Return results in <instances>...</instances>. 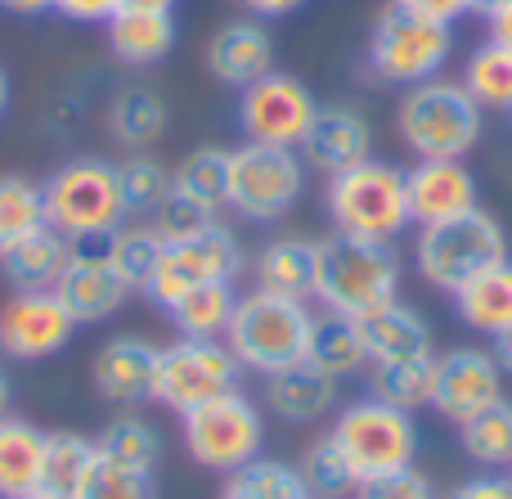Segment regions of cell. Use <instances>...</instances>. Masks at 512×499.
I'll return each mask as SVG.
<instances>
[{"instance_id": "6da1fadb", "label": "cell", "mask_w": 512, "mask_h": 499, "mask_svg": "<svg viewBox=\"0 0 512 499\" xmlns=\"http://www.w3.org/2000/svg\"><path fill=\"white\" fill-rule=\"evenodd\" d=\"M400 257L391 243H373V239H355V234H328L315 239V302L319 311L360 315L378 311V306L396 302L400 297Z\"/></svg>"}, {"instance_id": "7a4b0ae2", "label": "cell", "mask_w": 512, "mask_h": 499, "mask_svg": "<svg viewBox=\"0 0 512 499\" xmlns=\"http://www.w3.org/2000/svg\"><path fill=\"white\" fill-rule=\"evenodd\" d=\"M45 225L68 243H104L126 221V198L108 158H68L41 185Z\"/></svg>"}, {"instance_id": "3957f363", "label": "cell", "mask_w": 512, "mask_h": 499, "mask_svg": "<svg viewBox=\"0 0 512 499\" xmlns=\"http://www.w3.org/2000/svg\"><path fill=\"white\" fill-rule=\"evenodd\" d=\"M324 212L337 234L396 243L400 230H409L405 171L382 158H364L355 167L337 171L324 185Z\"/></svg>"}, {"instance_id": "277c9868", "label": "cell", "mask_w": 512, "mask_h": 499, "mask_svg": "<svg viewBox=\"0 0 512 499\" xmlns=\"http://www.w3.org/2000/svg\"><path fill=\"white\" fill-rule=\"evenodd\" d=\"M396 135L414 158H468L481 140V108L459 77L418 81L396 104Z\"/></svg>"}, {"instance_id": "5b68a950", "label": "cell", "mask_w": 512, "mask_h": 499, "mask_svg": "<svg viewBox=\"0 0 512 499\" xmlns=\"http://www.w3.org/2000/svg\"><path fill=\"white\" fill-rule=\"evenodd\" d=\"M310 329H315V311L310 302H292V297L274 293H239L234 320L225 329V347L239 356L243 374H274L297 360H306Z\"/></svg>"}, {"instance_id": "8992f818", "label": "cell", "mask_w": 512, "mask_h": 499, "mask_svg": "<svg viewBox=\"0 0 512 499\" xmlns=\"http://www.w3.org/2000/svg\"><path fill=\"white\" fill-rule=\"evenodd\" d=\"M454 54V27L423 18L405 5H382L378 18L369 27V45H364V59L369 72L382 86H418V81H432L445 72Z\"/></svg>"}, {"instance_id": "52a82bcc", "label": "cell", "mask_w": 512, "mask_h": 499, "mask_svg": "<svg viewBox=\"0 0 512 499\" xmlns=\"http://www.w3.org/2000/svg\"><path fill=\"white\" fill-rule=\"evenodd\" d=\"M508 261V234L486 207L468 216H454L445 225H423L414 239V266L427 288L459 293L472 275Z\"/></svg>"}, {"instance_id": "ba28073f", "label": "cell", "mask_w": 512, "mask_h": 499, "mask_svg": "<svg viewBox=\"0 0 512 499\" xmlns=\"http://www.w3.org/2000/svg\"><path fill=\"white\" fill-rule=\"evenodd\" d=\"M180 441H185V455L198 468L230 477L239 468H248L252 459H261L265 414L243 387H234V392L180 414Z\"/></svg>"}, {"instance_id": "9c48e42d", "label": "cell", "mask_w": 512, "mask_h": 499, "mask_svg": "<svg viewBox=\"0 0 512 499\" xmlns=\"http://www.w3.org/2000/svg\"><path fill=\"white\" fill-rule=\"evenodd\" d=\"M306 189V162L297 149H274V144L243 140L230 149L225 171V207L252 225H274L297 207Z\"/></svg>"}, {"instance_id": "30bf717a", "label": "cell", "mask_w": 512, "mask_h": 499, "mask_svg": "<svg viewBox=\"0 0 512 499\" xmlns=\"http://www.w3.org/2000/svg\"><path fill=\"white\" fill-rule=\"evenodd\" d=\"M333 441L346 450L351 468L360 473V482L382 473H400L418 459V423L409 410H396L387 401H373V396H360V401L342 405L333 419Z\"/></svg>"}, {"instance_id": "8fae6325", "label": "cell", "mask_w": 512, "mask_h": 499, "mask_svg": "<svg viewBox=\"0 0 512 499\" xmlns=\"http://www.w3.org/2000/svg\"><path fill=\"white\" fill-rule=\"evenodd\" d=\"M243 387V365L225 338H176L158 347V374H153V401L171 414H189L194 405Z\"/></svg>"}, {"instance_id": "7c38bea8", "label": "cell", "mask_w": 512, "mask_h": 499, "mask_svg": "<svg viewBox=\"0 0 512 499\" xmlns=\"http://www.w3.org/2000/svg\"><path fill=\"white\" fill-rule=\"evenodd\" d=\"M234 113H239L243 140L274 144V149H301V140H306L310 122L319 113V99L301 77L274 68L239 90V108Z\"/></svg>"}, {"instance_id": "4fadbf2b", "label": "cell", "mask_w": 512, "mask_h": 499, "mask_svg": "<svg viewBox=\"0 0 512 499\" xmlns=\"http://www.w3.org/2000/svg\"><path fill=\"white\" fill-rule=\"evenodd\" d=\"M248 257H243V243L234 239V230H225L221 221L212 230L194 234V239H176L162 248V261L153 270V279L144 284V297L162 311L180 302L189 288L212 284V279H239Z\"/></svg>"}, {"instance_id": "5bb4252c", "label": "cell", "mask_w": 512, "mask_h": 499, "mask_svg": "<svg viewBox=\"0 0 512 499\" xmlns=\"http://www.w3.org/2000/svg\"><path fill=\"white\" fill-rule=\"evenodd\" d=\"M504 369H499L490 347H450L436 356V387H432V410L445 423H468L472 414L490 410L504 401Z\"/></svg>"}, {"instance_id": "9a60e30c", "label": "cell", "mask_w": 512, "mask_h": 499, "mask_svg": "<svg viewBox=\"0 0 512 499\" xmlns=\"http://www.w3.org/2000/svg\"><path fill=\"white\" fill-rule=\"evenodd\" d=\"M77 320L68 315V306L59 302V293H14L0 306V356L9 360H50L59 351H68Z\"/></svg>"}, {"instance_id": "2e32d148", "label": "cell", "mask_w": 512, "mask_h": 499, "mask_svg": "<svg viewBox=\"0 0 512 499\" xmlns=\"http://www.w3.org/2000/svg\"><path fill=\"white\" fill-rule=\"evenodd\" d=\"M409 225H445L454 216H468L481 207L477 176L463 158H418L405 171Z\"/></svg>"}, {"instance_id": "e0dca14e", "label": "cell", "mask_w": 512, "mask_h": 499, "mask_svg": "<svg viewBox=\"0 0 512 499\" xmlns=\"http://www.w3.org/2000/svg\"><path fill=\"white\" fill-rule=\"evenodd\" d=\"M54 293H59V302L68 306V315L77 324H104L126 306L131 284L113 270L104 243H99V248L72 243V257H68V266H63L59 284H54Z\"/></svg>"}, {"instance_id": "ac0fdd59", "label": "cell", "mask_w": 512, "mask_h": 499, "mask_svg": "<svg viewBox=\"0 0 512 499\" xmlns=\"http://www.w3.org/2000/svg\"><path fill=\"white\" fill-rule=\"evenodd\" d=\"M153 374H158V347L140 333H117L90 360V383H95L99 401L117 405V410L153 401Z\"/></svg>"}, {"instance_id": "d6986e66", "label": "cell", "mask_w": 512, "mask_h": 499, "mask_svg": "<svg viewBox=\"0 0 512 499\" xmlns=\"http://www.w3.org/2000/svg\"><path fill=\"white\" fill-rule=\"evenodd\" d=\"M297 153L306 162V171H319L328 180L337 171L355 167V162L373 158V126L355 104H319Z\"/></svg>"}, {"instance_id": "ffe728a7", "label": "cell", "mask_w": 512, "mask_h": 499, "mask_svg": "<svg viewBox=\"0 0 512 499\" xmlns=\"http://www.w3.org/2000/svg\"><path fill=\"white\" fill-rule=\"evenodd\" d=\"M203 63L212 72V81L221 86H252L256 77L274 72V36L261 18H234V23H221L212 36H207Z\"/></svg>"}, {"instance_id": "44dd1931", "label": "cell", "mask_w": 512, "mask_h": 499, "mask_svg": "<svg viewBox=\"0 0 512 499\" xmlns=\"http://www.w3.org/2000/svg\"><path fill=\"white\" fill-rule=\"evenodd\" d=\"M337 387L342 383L333 374H324L310 360H297V365L274 369V374L261 378V405L274 419L306 428V423H319L337 410Z\"/></svg>"}, {"instance_id": "7402d4cb", "label": "cell", "mask_w": 512, "mask_h": 499, "mask_svg": "<svg viewBox=\"0 0 512 499\" xmlns=\"http://www.w3.org/2000/svg\"><path fill=\"white\" fill-rule=\"evenodd\" d=\"M360 338H364V351H369L373 365L382 360H409V356H432L436 351V338H432V324L418 306L409 302H387L378 311L360 315Z\"/></svg>"}, {"instance_id": "603a6c76", "label": "cell", "mask_w": 512, "mask_h": 499, "mask_svg": "<svg viewBox=\"0 0 512 499\" xmlns=\"http://www.w3.org/2000/svg\"><path fill=\"white\" fill-rule=\"evenodd\" d=\"M252 279L261 293L315 302V239L306 234H279L261 243L252 257Z\"/></svg>"}, {"instance_id": "cb8c5ba5", "label": "cell", "mask_w": 512, "mask_h": 499, "mask_svg": "<svg viewBox=\"0 0 512 499\" xmlns=\"http://www.w3.org/2000/svg\"><path fill=\"white\" fill-rule=\"evenodd\" d=\"M68 257H72V243L63 239L59 230L41 225V230H32L0 248V275L9 279L14 293H50V288L59 284Z\"/></svg>"}, {"instance_id": "d4e9b609", "label": "cell", "mask_w": 512, "mask_h": 499, "mask_svg": "<svg viewBox=\"0 0 512 499\" xmlns=\"http://www.w3.org/2000/svg\"><path fill=\"white\" fill-rule=\"evenodd\" d=\"M108 50L131 68H153L176 50V14L171 9H117L108 18Z\"/></svg>"}, {"instance_id": "484cf974", "label": "cell", "mask_w": 512, "mask_h": 499, "mask_svg": "<svg viewBox=\"0 0 512 499\" xmlns=\"http://www.w3.org/2000/svg\"><path fill=\"white\" fill-rule=\"evenodd\" d=\"M454 315L472 333H481V338H499L512 324V257L481 270V275H472L454 293Z\"/></svg>"}, {"instance_id": "4316f807", "label": "cell", "mask_w": 512, "mask_h": 499, "mask_svg": "<svg viewBox=\"0 0 512 499\" xmlns=\"http://www.w3.org/2000/svg\"><path fill=\"white\" fill-rule=\"evenodd\" d=\"M171 126V113H167V99L149 86H122L108 104V131L122 149L131 153H144L167 135Z\"/></svg>"}, {"instance_id": "83f0119b", "label": "cell", "mask_w": 512, "mask_h": 499, "mask_svg": "<svg viewBox=\"0 0 512 499\" xmlns=\"http://www.w3.org/2000/svg\"><path fill=\"white\" fill-rule=\"evenodd\" d=\"M306 360L319 365L324 374H333L337 383H346V378H364L369 365H373L369 351H364L360 324L346 320V315H333V311H315V329H310Z\"/></svg>"}, {"instance_id": "f1b7e54d", "label": "cell", "mask_w": 512, "mask_h": 499, "mask_svg": "<svg viewBox=\"0 0 512 499\" xmlns=\"http://www.w3.org/2000/svg\"><path fill=\"white\" fill-rule=\"evenodd\" d=\"M41 459H45V432L32 428L27 419L5 414L0 419V499L36 495Z\"/></svg>"}, {"instance_id": "f546056e", "label": "cell", "mask_w": 512, "mask_h": 499, "mask_svg": "<svg viewBox=\"0 0 512 499\" xmlns=\"http://www.w3.org/2000/svg\"><path fill=\"white\" fill-rule=\"evenodd\" d=\"M373 401H387L396 410H432V387H436V351L432 356H409V360H382L369 365L364 374Z\"/></svg>"}, {"instance_id": "4dcf8cb0", "label": "cell", "mask_w": 512, "mask_h": 499, "mask_svg": "<svg viewBox=\"0 0 512 499\" xmlns=\"http://www.w3.org/2000/svg\"><path fill=\"white\" fill-rule=\"evenodd\" d=\"M95 455H99L95 437H81V432H45V459H41V486H36V495L77 499Z\"/></svg>"}, {"instance_id": "1f68e13d", "label": "cell", "mask_w": 512, "mask_h": 499, "mask_svg": "<svg viewBox=\"0 0 512 499\" xmlns=\"http://www.w3.org/2000/svg\"><path fill=\"white\" fill-rule=\"evenodd\" d=\"M234 306H239L234 279H212V284L189 288L167 315L180 338H225V329L234 320Z\"/></svg>"}, {"instance_id": "d6a6232c", "label": "cell", "mask_w": 512, "mask_h": 499, "mask_svg": "<svg viewBox=\"0 0 512 499\" xmlns=\"http://www.w3.org/2000/svg\"><path fill=\"white\" fill-rule=\"evenodd\" d=\"M459 450L486 473H508L512 468V401H495L490 410L472 414L459 423Z\"/></svg>"}, {"instance_id": "836d02e7", "label": "cell", "mask_w": 512, "mask_h": 499, "mask_svg": "<svg viewBox=\"0 0 512 499\" xmlns=\"http://www.w3.org/2000/svg\"><path fill=\"white\" fill-rule=\"evenodd\" d=\"M463 90L477 99L481 113H512V50L499 41H481L463 63Z\"/></svg>"}, {"instance_id": "e575fe53", "label": "cell", "mask_w": 512, "mask_h": 499, "mask_svg": "<svg viewBox=\"0 0 512 499\" xmlns=\"http://www.w3.org/2000/svg\"><path fill=\"white\" fill-rule=\"evenodd\" d=\"M162 248H167V239L153 230V221H122L104 239L108 261H113V270L131 284V293H144V284L153 279V270H158V261H162Z\"/></svg>"}, {"instance_id": "d590c367", "label": "cell", "mask_w": 512, "mask_h": 499, "mask_svg": "<svg viewBox=\"0 0 512 499\" xmlns=\"http://www.w3.org/2000/svg\"><path fill=\"white\" fill-rule=\"evenodd\" d=\"M297 477H301V486H306L310 499H351L355 486H360V473L351 468L346 450L333 441V432H328V437H315L306 450H301Z\"/></svg>"}, {"instance_id": "8d00e7d4", "label": "cell", "mask_w": 512, "mask_h": 499, "mask_svg": "<svg viewBox=\"0 0 512 499\" xmlns=\"http://www.w3.org/2000/svg\"><path fill=\"white\" fill-rule=\"evenodd\" d=\"M95 450L99 455H108V459H117V464H126V468L153 473L158 459H162V437H158V428H153L149 419H140L135 410H122V414H113V419L99 428Z\"/></svg>"}, {"instance_id": "74e56055", "label": "cell", "mask_w": 512, "mask_h": 499, "mask_svg": "<svg viewBox=\"0 0 512 499\" xmlns=\"http://www.w3.org/2000/svg\"><path fill=\"white\" fill-rule=\"evenodd\" d=\"M221 499H310V495L297 477V464L261 455V459H252L248 468L225 477Z\"/></svg>"}, {"instance_id": "f35d334b", "label": "cell", "mask_w": 512, "mask_h": 499, "mask_svg": "<svg viewBox=\"0 0 512 499\" xmlns=\"http://www.w3.org/2000/svg\"><path fill=\"white\" fill-rule=\"evenodd\" d=\"M225 171H230V149L203 144V149H194L176 171H171V185H176L180 194H189V198H198V203L221 212L225 207Z\"/></svg>"}, {"instance_id": "ab89813d", "label": "cell", "mask_w": 512, "mask_h": 499, "mask_svg": "<svg viewBox=\"0 0 512 499\" xmlns=\"http://www.w3.org/2000/svg\"><path fill=\"white\" fill-rule=\"evenodd\" d=\"M45 225L41 185L27 176H0V248Z\"/></svg>"}, {"instance_id": "60d3db41", "label": "cell", "mask_w": 512, "mask_h": 499, "mask_svg": "<svg viewBox=\"0 0 512 499\" xmlns=\"http://www.w3.org/2000/svg\"><path fill=\"white\" fill-rule=\"evenodd\" d=\"M117 180H122L126 216H153V207L171 194V171L149 153H131L126 162H117Z\"/></svg>"}, {"instance_id": "b9f144b4", "label": "cell", "mask_w": 512, "mask_h": 499, "mask_svg": "<svg viewBox=\"0 0 512 499\" xmlns=\"http://www.w3.org/2000/svg\"><path fill=\"white\" fill-rule=\"evenodd\" d=\"M77 499H158V486H153V473H140V468H126L108 455H95Z\"/></svg>"}, {"instance_id": "7bdbcfd3", "label": "cell", "mask_w": 512, "mask_h": 499, "mask_svg": "<svg viewBox=\"0 0 512 499\" xmlns=\"http://www.w3.org/2000/svg\"><path fill=\"white\" fill-rule=\"evenodd\" d=\"M153 230L162 234L167 243H176V239H194V234H203V230H212L216 225V207H207V203H198V198H189V194H180L176 185H171V194L162 198L158 207H153Z\"/></svg>"}, {"instance_id": "ee69618b", "label": "cell", "mask_w": 512, "mask_h": 499, "mask_svg": "<svg viewBox=\"0 0 512 499\" xmlns=\"http://www.w3.org/2000/svg\"><path fill=\"white\" fill-rule=\"evenodd\" d=\"M351 499H436V486L427 473H418V464H409L400 473H382L360 482Z\"/></svg>"}, {"instance_id": "f6af8a7d", "label": "cell", "mask_w": 512, "mask_h": 499, "mask_svg": "<svg viewBox=\"0 0 512 499\" xmlns=\"http://www.w3.org/2000/svg\"><path fill=\"white\" fill-rule=\"evenodd\" d=\"M122 9V0H54V14L68 23H108Z\"/></svg>"}, {"instance_id": "bcb514c9", "label": "cell", "mask_w": 512, "mask_h": 499, "mask_svg": "<svg viewBox=\"0 0 512 499\" xmlns=\"http://www.w3.org/2000/svg\"><path fill=\"white\" fill-rule=\"evenodd\" d=\"M445 499H512V482H508V473H481V477L459 482Z\"/></svg>"}, {"instance_id": "7dc6e473", "label": "cell", "mask_w": 512, "mask_h": 499, "mask_svg": "<svg viewBox=\"0 0 512 499\" xmlns=\"http://www.w3.org/2000/svg\"><path fill=\"white\" fill-rule=\"evenodd\" d=\"M396 5L414 9V14L423 18H436V23H459V18H468V0H396Z\"/></svg>"}, {"instance_id": "c3c4849f", "label": "cell", "mask_w": 512, "mask_h": 499, "mask_svg": "<svg viewBox=\"0 0 512 499\" xmlns=\"http://www.w3.org/2000/svg\"><path fill=\"white\" fill-rule=\"evenodd\" d=\"M243 9H248L252 18H261V23H270V18H288V14H297L306 0H239Z\"/></svg>"}, {"instance_id": "681fc988", "label": "cell", "mask_w": 512, "mask_h": 499, "mask_svg": "<svg viewBox=\"0 0 512 499\" xmlns=\"http://www.w3.org/2000/svg\"><path fill=\"white\" fill-rule=\"evenodd\" d=\"M486 27H490V41H499V45H508L512 50V0L508 5H499L495 14L486 18Z\"/></svg>"}, {"instance_id": "f907efd6", "label": "cell", "mask_w": 512, "mask_h": 499, "mask_svg": "<svg viewBox=\"0 0 512 499\" xmlns=\"http://www.w3.org/2000/svg\"><path fill=\"white\" fill-rule=\"evenodd\" d=\"M5 14H18V18H36V14H50L54 0H0Z\"/></svg>"}, {"instance_id": "816d5d0a", "label": "cell", "mask_w": 512, "mask_h": 499, "mask_svg": "<svg viewBox=\"0 0 512 499\" xmlns=\"http://www.w3.org/2000/svg\"><path fill=\"white\" fill-rule=\"evenodd\" d=\"M490 342H495V347H490V351H495L499 369H504V374L512 378V324H508L504 333H499V338H490Z\"/></svg>"}, {"instance_id": "f5cc1de1", "label": "cell", "mask_w": 512, "mask_h": 499, "mask_svg": "<svg viewBox=\"0 0 512 499\" xmlns=\"http://www.w3.org/2000/svg\"><path fill=\"white\" fill-rule=\"evenodd\" d=\"M499 5H508V0H468V14H477V18H490Z\"/></svg>"}, {"instance_id": "db71d44e", "label": "cell", "mask_w": 512, "mask_h": 499, "mask_svg": "<svg viewBox=\"0 0 512 499\" xmlns=\"http://www.w3.org/2000/svg\"><path fill=\"white\" fill-rule=\"evenodd\" d=\"M122 9H176V0H122Z\"/></svg>"}, {"instance_id": "11a10c76", "label": "cell", "mask_w": 512, "mask_h": 499, "mask_svg": "<svg viewBox=\"0 0 512 499\" xmlns=\"http://www.w3.org/2000/svg\"><path fill=\"white\" fill-rule=\"evenodd\" d=\"M9 401H14V387H9V374L0 369V419L9 414Z\"/></svg>"}, {"instance_id": "9f6ffc18", "label": "cell", "mask_w": 512, "mask_h": 499, "mask_svg": "<svg viewBox=\"0 0 512 499\" xmlns=\"http://www.w3.org/2000/svg\"><path fill=\"white\" fill-rule=\"evenodd\" d=\"M9 113V72L0 68V117Z\"/></svg>"}, {"instance_id": "6f0895ef", "label": "cell", "mask_w": 512, "mask_h": 499, "mask_svg": "<svg viewBox=\"0 0 512 499\" xmlns=\"http://www.w3.org/2000/svg\"><path fill=\"white\" fill-rule=\"evenodd\" d=\"M23 499H45V495H23Z\"/></svg>"}, {"instance_id": "680465c9", "label": "cell", "mask_w": 512, "mask_h": 499, "mask_svg": "<svg viewBox=\"0 0 512 499\" xmlns=\"http://www.w3.org/2000/svg\"><path fill=\"white\" fill-rule=\"evenodd\" d=\"M508 482H512V468H508Z\"/></svg>"}]
</instances>
